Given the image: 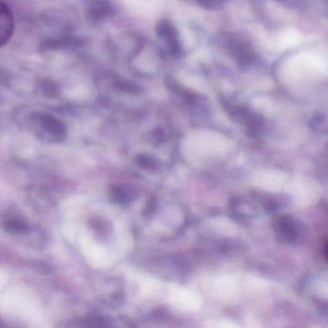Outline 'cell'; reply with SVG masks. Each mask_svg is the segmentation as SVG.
Returning a JSON list of instances; mask_svg holds the SVG:
<instances>
[{
  "mask_svg": "<svg viewBox=\"0 0 328 328\" xmlns=\"http://www.w3.org/2000/svg\"><path fill=\"white\" fill-rule=\"evenodd\" d=\"M228 51L238 64L245 67L250 64L255 59V54L252 47L245 40H239L237 37L227 40Z\"/></svg>",
  "mask_w": 328,
  "mask_h": 328,
  "instance_id": "1",
  "label": "cell"
},
{
  "mask_svg": "<svg viewBox=\"0 0 328 328\" xmlns=\"http://www.w3.org/2000/svg\"><path fill=\"white\" fill-rule=\"evenodd\" d=\"M156 31H157L159 37L166 40V41L168 42L172 54L177 55L180 53L181 48H180V42H179V39H178V34L176 31V27L172 25L171 23H169L168 20H166V19L162 20L157 25Z\"/></svg>",
  "mask_w": 328,
  "mask_h": 328,
  "instance_id": "2",
  "label": "cell"
},
{
  "mask_svg": "<svg viewBox=\"0 0 328 328\" xmlns=\"http://www.w3.org/2000/svg\"><path fill=\"white\" fill-rule=\"evenodd\" d=\"M15 21L8 6L0 0V47L5 45L14 32Z\"/></svg>",
  "mask_w": 328,
  "mask_h": 328,
  "instance_id": "3",
  "label": "cell"
},
{
  "mask_svg": "<svg viewBox=\"0 0 328 328\" xmlns=\"http://www.w3.org/2000/svg\"><path fill=\"white\" fill-rule=\"evenodd\" d=\"M5 228L13 233H27L29 227L18 220H10L5 224Z\"/></svg>",
  "mask_w": 328,
  "mask_h": 328,
  "instance_id": "4",
  "label": "cell"
},
{
  "mask_svg": "<svg viewBox=\"0 0 328 328\" xmlns=\"http://www.w3.org/2000/svg\"><path fill=\"white\" fill-rule=\"evenodd\" d=\"M46 127H47V129H48L53 135H56V136H63V135H64V131H63L62 125H61L60 123L56 122V121L47 120Z\"/></svg>",
  "mask_w": 328,
  "mask_h": 328,
  "instance_id": "5",
  "label": "cell"
},
{
  "mask_svg": "<svg viewBox=\"0 0 328 328\" xmlns=\"http://www.w3.org/2000/svg\"><path fill=\"white\" fill-rule=\"evenodd\" d=\"M201 6L205 8L213 9L218 7L224 0H196Z\"/></svg>",
  "mask_w": 328,
  "mask_h": 328,
  "instance_id": "6",
  "label": "cell"
}]
</instances>
